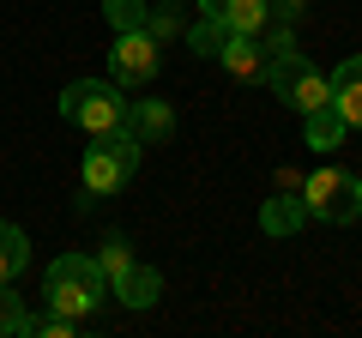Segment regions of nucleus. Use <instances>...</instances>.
<instances>
[{
    "instance_id": "f257e3e1",
    "label": "nucleus",
    "mask_w": 362,
    "mask_h": 338,
    "mask_svg": "<svg viewBox=\"0 0 362 338\" xmlns=\"http://www.w3.org/2000/svg\"><path fill=\"white\" fill-rule=\"evenodd\" d=\"M139 151L145 145L133 139L127 127H103L90 133L85 145V163H78V182H85V199H109L133 182V169H139Z\"/></svg>"
},
{
    "instance_id": "f03ea898",
    "label": "nucleus",
    "mask_w": 362,
    "mask_h": 338,
    "mask_svg": "<svg viewBox=\"0 0 362 338\" xmlns=\"http://www.w3.org/2000/svg\"><path fill=\"white\" fill-rule=\"evenodd\" d=\"M42 296H49V308L73 314V320H90V314L103 308V296H109V278H103V266L90 260V254H61V260L42 272Z\"/></svg>"
},
{
    "instance_id": "7ed1b4c3",
    "label": "nucleus",
    "mask_w": 362,
    "mask_h": 338,
    "mask_svg": "<svg viewBox=\"0 0 362 338\" xmlns=\"http://www.w3.org/2000/svg\"><path fill=\"white\" fill-rule=\"evenodd\" d=\"M302 206H308L314 223H356L362 218V175L320 163L314 175H302Z\"/></svg>"
},
{
    "instance_id": "20e7f679",
    "label": "nucleus",
    "mask_w": 362,
    "mask_h": 338,
    "mask_svg": "<svg viewBox=\"0 0 362 338\" xmlns=\"http://www.w3.org/2000/svg\"><path fill=\"white\" fill-rule=\"evenodd\" d=\"M61 121L85 133H103V127H127V97H121L115 78H73L61 91Z\"/></svg>"
},
{
    "instance_id": "39448f33",
    "label": "nucleus",
    "mask_w": 362,
    "mask_h": 338,
    "mask_svg": "<svg viewBox=\"0 0 362 338\" xmlns=\"http://www.w3.org/2000/svg\"><path fill=\"white\" fill-rule=\"evenodd\" d=\"M266 85L278 103H290L296 115H308V109L326 103V73L308 61V54H284V61H272L266 66Z\"/></svg>"
},
{
    "instance_id": "423d86ee",
    "label": "nucleus",
    "mask_w": 362,
    "mask_h": 338,
    "mask_svg": "<svg viewBox=\"0 0 362 338\" xmlns=\"http://www.w3.org/2000/svg\"><path fill=\"white\" fill-rule=\"evenodd\" d=\"M157 66H163V42L151 30H115V49H109V78L115 85H151Z\"/></svg>"
},
{
    "instance_id": "0eeeda50",
    "label": "nucleus",
    "mask_w": 362,
    "mask_h": 338,
    "mask_svg": "<svg viewBox=\"0 0 362 338\" xmlns=\"http://www.w3.org/2000/svg\"><path fill=\"white\" fill-rule=\"evenodd\" d=\"M302 218H308V206H302V175L296 169H278V187H272V199L259 206V230L266 235H296Z\"/></svg>"
},
{
    "instance_id": "6e6552de",
    "label": "nucleus",
    "mask_w": 362,
    "mask_h": 338,
    "mask_svg": "<svg viewBox=\"0 0 362 338\" xmlns=\"http://www.w3.org/2000/svg\"><path fill=\"white\" fill-rule=\"evenodd\" d=\"M326 103L338 109L344 127H362V54L338 61V73H326Z\"/></svg>"
},
{
    "instance_id": "1a4fd4ad",
    "label": "nucleus",
    "mask_w": 362,
    "mask_h": 338,
    "mask_svg": "<svg viewBox=\"0 0 362 338\" xmlns=\"http://www.w3.org/2000/svg\"><path fill=\"white\" fill-rule=\"evenodd\" d=\"M218 66L230 78H266V49H259V30H223Z\"/></svg>"
},
{
    "instance_id": "9d476101",
    "label": "nucleus",
    "mask_w": 362,
    "mask_h": 338,
    "mask_svg": "<svg viewBox=\"0 0 362 338\" xmlns=\"http://www.w3.org/2000/svg\"><path fill=\"white\" fill-rule=\"evenodd\" d=\"M127 133H133L139 145L175 139V109H169L163 97H139V103H127Z\"/></svg>"
},
{
    "instance_id": "9b49d317",
    "label": "nucleus",
    "mask_w": 362,
    "mask_h": 338,
    "mask_svg": "<svg viewBox=\"0 0 362 338\" xmlns=\"http://www.w3.org/2000/svg\"><path fill=\"white\" fill-rule=\"evenodd\" d=\"M199 13L230 25V30H266L272 25V0H199Z\"/></svg>"
},
{
    "instance_id": "f8f14e48",
    "label": "nucleus",
    "mask_w": 362,
    "mask_h": 338,
    "mask_svg": "<svg viewBox=\"0 0 362 338\" xmlns=\"http://www.w3.org/2000/svg\"><path fill=\"white\" fill-rule=\"evenodd\" d=\"M109 296H121L127 308H151V302L163 296V272H157V266H139V260H133L121 278H109Z\"/></svg>"
},
{
    "instance_id": "ddd939ff",
    "label": "nucleus",
    "mask_w": 362,
    "mask_h": 338,
    "mask_svg": "<svg viewBox=\"0 0 362 338\" xmlns=\"http://www.w3.org/2000/svg\"><path fill=\"white\" fill-rule=\"evenodd\" d=\"M344 133H350V127L338 121L332 103H320V109H308V115H302V139H308V151H332Z\"/></svg>"
},
{
    "instance_id": "4468645a",
    "label": "nucleus",
    "mask_w": 362,
    "mask_h": 338,
    "mask_svg": "<svg viewBox=\"0 0 362 338\" xmlns=\"http://www.w3.org/2000/svg\"><path fill=\"white\" fill-rule=\"evenodd\" d=\"M25 266H30V242H25V230L0 218V284H13Z\"/></svg>"
},
{
    "instance_id": "2eb2a0df",
    "label": "nucleus",
    "mask_w": 362,
    "mask_h": 338,
    "mask_svg": "<svg viewBox=\"0 0 362 338\" xmlns=\"http://www.w3.org/2000/svg\"><path fill=\"white\" fill-rule=\"evenodd\" d=\"M223 30H230V25H218V18H206V13H199L194 25H187V49H194V54H206V61H218Z\"/></svg>"
},
{
    "instance_id": "dca6fc26",
    "label": "nucleus",
    "mask_w": 362,
    "mask_h": 338,
    "mask_svg": "<svg viewBox=\"0 0 362 338\" xmlns=\"http://www.w3.org/2000/svg\"><path fill=\"white\" fill-rule=\"evenodd\" d=\"M0 338H30V314L13 296V284H0Z\"/></svg>"
},
{
    "instance_id": "f3484780",
    "label": "nucleus",
    "mask_w": 362,
    "mask_h": 338,
    "mask_svg": "<svg viewBox=\"0 0 362 338\" xmlns=\"http://www.w3.org/2000/svg\"><path fill=\"white\" fill-rule=\"evenodd\" d=\"M90 260L103 266V278H121V272H127V266H133V242H127V235H109V242L97 247Z\"/></svg>"
},
{
    "instance_id": "a211bd4d",
    "label": "nucleus",
    "mask_w": 362,
    "mask_h": 338,
    "mask_svg": "<svg viewBox=\"0 0 362 338\" xmlns=\"http://www.w3.org/2000/svg\"><path fill=\"white\" fill-rule=\"evenodd\" d=\"M145 0H103V18H109V30H145Z\"/></svg>"
},
{
    "instance_id": "6ab92c4d",
    "label": "nucleus",
    "mask_w": 362,
    "mask_h": 338,
    "mask_svg": "<svg viewBox=\"0 0 362 338\" xmlns=\"http://www.w3.org/2000/svg\"><path fill=\"white\" fill-rule=\"evenodd\" d=\"M145 30H151L157 42H169V37L181 30V0H157L151 13H145Z\"/></svg>"
},
{
    "instance_id": "aec40b11",
    "label": "nucleus",
    "mask_w": 362,
    "mask_h": 338,
    "mask_svg": "<svg viewBox=\"0 0 362 338\" xmlns=\"http://www.w3.org/2000/svg\"><path fill=\"white\" fill-rule=\"evenodd\" d=\"M259 49H266V66H272V61H284V54H296V30H290V25L259 30Z\"/></svg>"
},
{
    "instance_id": "412c9836",
    "label": "nucleus",
    "mask_w": 362,
    "mask_h": 338,
    "mask_svg": "<svg viewBox=\"0 0 362 338\" xmlns=\"http://www.w3.org/2000/svg\"><path fill=\"white\" fill-rule=\"evenodd\" d=\"M302 13H308V0H272V18H278V25H296Z\"/></svg>"
}]
</instances>
